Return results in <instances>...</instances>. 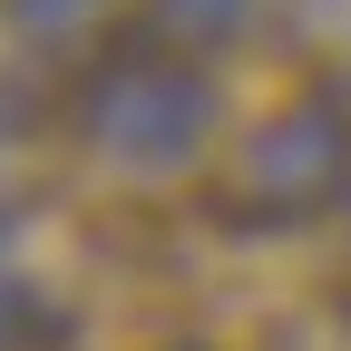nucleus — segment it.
I'll return each instance as SVG.
<instances>
[{
  "label": "nucleus",
  "instance_id": "f257e3e1",
  "mask_svg": "<svg viewBox=\"0 0 351 351\" xmlns=\"http://www.w3.org/2000/svg\"><path fill=\"white\" fill-rule=\"evenodd\" d=\"M69 127L108 166L127 176H176L215 147V127H225V88L205 78V59L186 49H156V39L127 29V49H108L69 88Z\"/></svg>",
  "mask_w": 351,
  "mask_h": 351
},
{
  "label": "nucleus",
  "instance_id": "f03ea898",
  "mask_svg": "<svg viewBox=\"0 0 351 351\" xmlns=\"http://www.w3.org/2000/svg\"><path fill=\"white\" fill-rule=\"evenodd\" d=\"M341 186H351V108L341 98H293L244 137V156L225 176V215L234 225H302Z\"/></svg>",
  "mask_w": 351,
  "mask_h": 351
},
{
  "label": "nucleus",
  "instance_id": "7ed1b4c3",
  "mask_svg": "<svg viewBox=\"0 0 351 351\" xmlns=\"http://www.w3.org/2000/svg\"><path fill=\"white\" fill-rule=\"evenodd\" d=\"M254 29V0H137V39L156 49H186V59H215Z\"/></svg>",
  "mask_w": 351,
  "mask_h": 351
},
{
  "label": "nucleus",
  "instance_id": "20e7f679",
  "mask_svg": "<svg viewBox=\"0 0 351 351\" xmlns=\"http://www.w3.org/2000/svg\"><path fill=\"white\" fill-rule=\"evenodd\" d=\"M59 293L29 274V263H10L0 254V351H59Z\"/></svg>",
  "mask_w": 351,
  "mask_h": 351
},
{
  "label": "nucleus",
  "instance_id": "39448f33",
  "mask_svg": "<svg viewBox=\"0 0 351 351\" xmlns=\"http://www.w3.org/2000/svg\"><path fill=\"white\" fill-rule=\"evenodd\" d=\"M98 10L108 0H10L0 20H10V39H29V49H59V39H78Z\"/></svg>",
  "mask_w": 351,
  "mask_h": 351
},
{
  "label": "nucleus",
  "instance_id": "423d86ee",
  "mask_svg": "<svg viewBox=\"0 0 351 351\" xmlns=\"http://www.w3.org/2000/svg\"><path fill=\"white\" fill-rule=\"evenodd\" d=\"M20 127H29V98H20V88H0V147L20 137Z\"/></svg>",
  "mask_w": 351,
  "mask_h": 351
}]
</instances>
